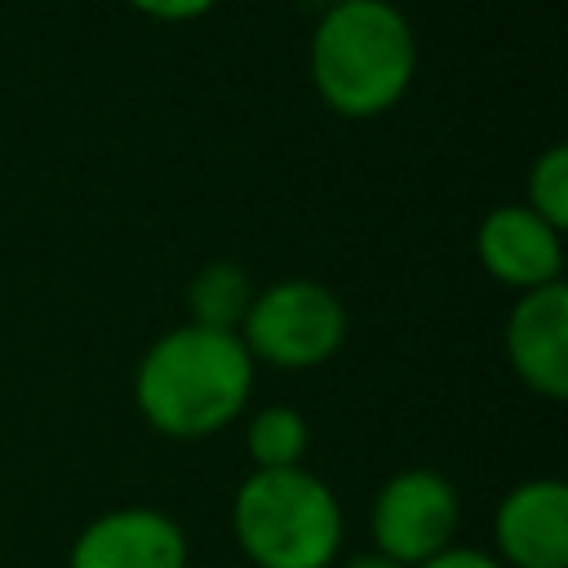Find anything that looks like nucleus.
<instances>
[{
  "mask_svg": "<svg viewBox=\"0 0 568 568\" xmlns=\"http://www.w3.org/2000/svg\"><path fill=\"white\" fill-rule=\"evenodd\" d=\"M253 390V355L240 333L182 324L138 364L133 395L142 417L173 439H200L240 417Z\"/></svg>",
  "mask_w": 568,
  "mask_h": 568,
  "instance_id": "obj_1",
  "label": "nucleus"
},
{
  "mask_svg": "<svg viewBox=\"0 0 568 568\" xmlns=\"http://www.w3.org/2000/svg\"><path fill=\"white\" fill-rule=\"evenodd\" d=\"M417 71V40L390 0H337L311 36V80L351 120L390 111Z\"/></svg>",
  "mask_w": 568,
  "mask_h": 568,
  "instance_id": "obj_2",
  "label": "nucleus"
},
{
  "mask_svg": "<svg viewBox=\"0 0 568 568\" xmlns=\"http://www.w3.org/2000/svg\"><path fill=\"white\" fill-rule=\"evenodd\" d=\"M235 537L257 568H328L342 546V506L311 470H253L231 506Z\"/></svg>",
  "mask_w": 568,
  "mask_h": 568,
  "instance_id": "obj_3",
  "label": "nucleus"
},
{
  "mask_svg": "<svg viewBox=\"0 0 568 568\" xmlns=\"http://www.w3.org/2000/svg\"><path fill=\"white\" fill-rule=\"evenodd\" d=\"M240 342L275 368H315L346 337V311L333 288L315 280H284L257 293L244 311Z\"/></svg>",
  "mask_w": 568,
  "mask_h": 568,
  "instance_id": "obj_4",
  "label": "nucleus"
},
{
  "mask_svg": "<svg viewBox=\"0 0 568 568\" xmlns=\"http://www.w3.org/2000/svg\"><path fill=\"white\" fill-rule=\"evenodd\" d=\"M457 493L435 470H399L382 484L373 501V541L377 555L417 568L430 555L453 546L457 532Z\"/></svg>",
  "mask_w": 568,
  "mask_h": 568,
  "instance_id": "obj_5",
  "label": "nucleus"
},
{
  "mask_svg": "<svg viewBox=\"0 0 568 568\" xmlns=\"http://www.w3.org/2000/svg\"><path fill=\"white\" fill-rule=\"evenodd\" d=\"M506 351L524 386L546 399L568 395V288L541 284L528 288L506 320Z\"/></svg>",
  "mask_w": 568,
  "mask_h": 568,
  "instance_id": "obj_6",
  "label": "nucleus"
},
{
  "mask_svg": "<svg viewBox=\"0 0 568 568\" xmlns=\"http://www.w3.org/2000/svg\"><path fill=\"white\" fill-rule=\"evenodd\" d=\"M497 550L515 568H568V488L528 479L506 493L493 519Z\"/></svg>",
  "mask_w": 568,
  "mask_h": 568,
  "instance_id": "obj_7",
  "label": "nucleus"
},
{
  "mask_svg": "<svg viewBox=\"0 0 568 568\" xmlns=\"http://www.w3.org/2000/svg\"><path fill=\"white\" fill-rule=\"evenodd\" d=\"M71 568H186V537L160 510H111L80 532Z\"/></svg>",
  "mask_w": 568,
  "mask_h": 568,
  "instance_id": "obj_8",
  "label": "nucleus"
},
{
  "mask_svg": "<svg viewBox=\"0 0 568 568\" xmlns=\"http://www.w3.org/2000/svg\"><path fill=\"white\" fill-rule=\"evenodd\" d=\"M479 262L510 288H541L559 280V231L541 222L528 204H501L479 222Z\"/></svg>",
  "mask_w": 568,
  "mask_h": 568,
  "instance_id": "obj_9",
  "label": "nucleus"
},
{
  "mask_svg": "<svg viewBox=\"0 0 568 568\" xmlns=\"http://www.w3.org/2000/svg\"><path fill=\"white\" fill-rule=\"evenodd\" d=\"M191 315L200 328H217V333H235L244 324V311L253 302L248 288V271L235 262H209L200 266V275L191 280Z\"/></svg>",
  "mask_w": 568,
  "mask_h": 568,
  "instance_id": "obj_10",
  "label": "nucleus"
},
{
  "mask_svg": "<svg viewBox=\"0 0 568 568\" xmlns=\"http://www.w3.org/2000/svg\"><path fill=\"white\" fill-rule=\"evenodd\" d=\"M306 422L297 408H262L253 422H248V453L257 462V470H293L306 453Z\"/></svg>",
  "mask_w": 568,
  "mask_h": 568,
  "instance_id": "obj_11",
  "label": "nucleus"
},
{
  "mask_svg": "<svg viewBox=\"0 0 568 568\" xmlns=\"http://www.w3.org/2000/svg\"><path fill=\"white\" fill-rule=\"evenodd\" d=\"M528 209L555 231L568 222V151L546 146L528 169Z\"/></svg>",
  "mask_w": 568,
  "mask_h": 568,
  "instance_id": "obj_12",
  "label": "nucleus"
},
{
  "mask_svg": "<svg viewBox=\"0 0 568 568\" xmlns=\"http://www.w3.org/2000/svg\"><path fill=\"white\" fill-rule=\"evenodd\" d=\"M133 9L151 13V18H164V22H182V18H200L209 13L217 0H129Z\"/></svg>",
  "mask_w": 568,
  "mask_h": 568,
  "instance_id": "obj_13",
  "label": "nucleus"
},
{
  "mask_svg": "<svg viewBox=\"0 0 568 568\" xmlns=\"http://www.w3.org/2000/svg\"><path fill=\"white\" fill-rule=\"evenodd\" d=\"M417 568H501L493 555H484V550H475V546H448V550H439V555H430L426 564H417Z\"/></svg>",
  "mask_w": 568,
  "mask_h": 568,
  "instance_id": "obj_14",
  "label": "nucleus"
},
{
  "mask_svg": "<svg viewBox=\"0 0 568 568\" xmlns=\"http://www.w3.org/2000/svg\"><path fill=\"white\" fill-rule=\"evenodd\" d=\"M342 568H404V564H395V559H386V555H355V559H346Z\"/></svg>",
  "mask_w": 568,
  "mask_h": 568,
  "instance_id": "obj_15",
  "label": "nucleus"
}]
</instances>
